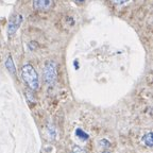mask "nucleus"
<instances>
[{"instance_id":"f257e3e1","label":"nucleus","mask_w":153,"mask_h":153,"mask_svg":"<svg viewBox=\"0 0 153 153\" xmlns=\"http://www.w3.org/2000/svg\"><path fill=\"white\" fill-rule=\"evenodd\" d=\"M22 76L24 81L27 83V85L32 89L36 91L39 87V79H38V74L34 67L30 64H27L22 67Z\"/></svg>"},{"instance_id":"f03ea898","label":"nucleus","mask_w":153,"mask_h":153,"mask_svg":"<svg viewBox=\"0 0 153 153\" xmlns=\"http://www.w3.org/2000/svg\"><path fill=\"white\" fill-rule=\"evenodd\" d=\"M56 65L52 61H48L44 67V79L49 86L53 85L56 81Z\"/></svg>"},{"instance_id":"7ed1b4c3","label":"nucleus","mask_w":153,"mask_h":153,"mask_svg":"<svg viewBox=\"0 0 153 153\" xmlns=\"http://www.w3.org/2000/svg\"><path fill=\"white\" fill-rule=\"evenodd\" d=\"M22 15H14V16L11 17L9 22V25H7V34L9 35H13L15 32L17 31V29L19 28L20 24H22Z\"/></svg>"},{"instance_id":"20e7f679","label":"nucleus","mask_w":153,"mask_h":153,"mask_svg":"<svg viewBox=\"0 0 153 153\" xmlns=\"http://www.w3.org/2000/svg\"><path fill=\"white\" fill-rule=\"evenodd\" d=\"M52 4V0H33V7L37 11H47Z\"/></svg>"},{"instance_id":"39448f33","label":"nucleus","mask_w":153,"mask_h":153,"mask_svg":"<svg viewBox=\"0 0 153 153\" xmlns=\"http://www.w3.org/2000/svg\"><path fill=\"white\" fill-rule=\"evenodd\" d=\"M5 67H7V69L9 70L11 74H15V70L16 69H15V65H14V62H13L11 55H9L7 61H5Z\"/></svg>"},{"instance_id":"423d86ee","label":"nucleus","mask_w":153,"mask_h":153,"mask_svg":"<svg viewBox=\"0 0 153 153\" xmlns=\"http://www.w3.org/2000/svg\"><path fill=\"white\" fill-rule=\"evenodd\" d=\"M143 143H145L147 147H152L153 146L152 133H151V132H149V133H147L146 135H143Z\"/></svg>"},{"instance_id":"0eeeda50","label":"nucleus","mask_w":153,"mask_h":153,"mask_svg":"<svg viewBox=\"0 0 153 153\" xmlns=\"http://www.w3.org/2000/svg\"><path fill=\"white\" fill-rule=\"evenodd\" d=\"M76 135L79 138H81V139H83V140H87L88 139V134L87 133H85V132L83 131V130H81V129H76Z\"/></svg>"},{"instance_id":"6e6552de","label":"nucleus","mask_w":153,"mask_h":153,"mask_svg":"<svg viewBox=\"0 0 153 153\" xmlns=\"http://www.w3.org/2000/svg\"><path fill=\"white\" fill-rule=\"evenodd\" d=\"M47 134H48V136H49V138H50V139L54 138L55 135H56V133H55V129L53 128V126H49V127H48Z\"/></svg>"},{"instance_id":"1a4fd4ad","label":"nucleus","mask_w":153,"mask_h":153,"mask_svg":"<svg viewBox=\"0 0 153 153\" xmlns=\"http://www.w3.org/2000/svg\"><path fill=\"white\" fill-rule=\"evenodd\" d=\"M99 146L104 149H108V148H110L111 143L108 140H106V139H101V140H99Z\"/></svg>"},{"instance_id":"9d476101","label":"nucleus","mask_w":153,"mask_h":153,"mask_svg":"<svg viewBox=\"0 0 153 153\" xmlns=\"http://www.w3.org/2000/svg\"><path fill=\"white\" fill-rule=\"evenodd\" d=\"M72 153H87V152H86V150H84L83 148H81V147L74 146V147H72Z\"/></svg>"},{"instance_id":"9b49d317","label":"nucleus","mask_w":153,"mask_h":153,"mask_svg":"<svg viewBox=\"0 0 153 153\" xmlns=\"http://www.w3.org/2000/svg\"><path fill=\"white\" fill-rule=\"evenodd\" d=\"M129 0H112V2L115 4H123V3L128 2Z\"/></svg>"},{"instance_id":"f8f14e48","label":"nucleus","mask_w":153,"mask_h":153,"mask_svg":"<svg viewBox=\"0 0 153 153\" xmlns=\"http://www.w3.org/2000/svg\"><path fill=\"white\" fill-rule=\"evenodd\" d=\"M76 1H79V2H83L84 0H76Z\"/></svg>"},{"instance_id":"ddd939ff","label":"nucleus","mask_w":153,"mask_h":153,"mask_svg":"<svg viewBox=\"0 0 153 153\" xmlns=\"http://www.w3.org/2000/svg\"><path fill=\"white\" fill-rule=\"evenodd\" d=\"M102 153H111V152H108V151H104V152H102Z\"/></svg>"}]
</instances>
